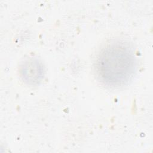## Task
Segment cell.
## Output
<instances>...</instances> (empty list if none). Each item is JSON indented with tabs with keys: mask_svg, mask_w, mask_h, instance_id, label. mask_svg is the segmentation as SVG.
I'll list each match as a JSON object with an SVG mask.
<instances>
[{
	"mask_svg": "<svg viewBox=\"0 0 153 153\" xmlns=\"http://www.w3.org/2000/svg\"><path fill=\"white\" fill-rule=\"evenodd\" d=\"M95 68L98 78L105 84L122 86L128 83L134 75L136 57L128 44L115 41L102 49L96 59Z\"/></svg>",
	"mask_w": 153,
	"mask_h": 153,
	"instance_id": "obj_1",
	"label": "cell"
},
{
	"mask_svg": "<svg viewBox=\"0 0 153 153\" xmlns=\"http://www.w3.org/2000/svg\"><path fill=\"white\" fill-rule=\"evenodd\" d=\"M20 75L22 80L28 85H36L42 80L44 68L36 57H28L23 61L20 66Z\"/></svg>",
	"mask_w": 153,
	"mask_h": 153,
	"instance_id": "obj_2",
	"label": "cell"
}]
</instances>
